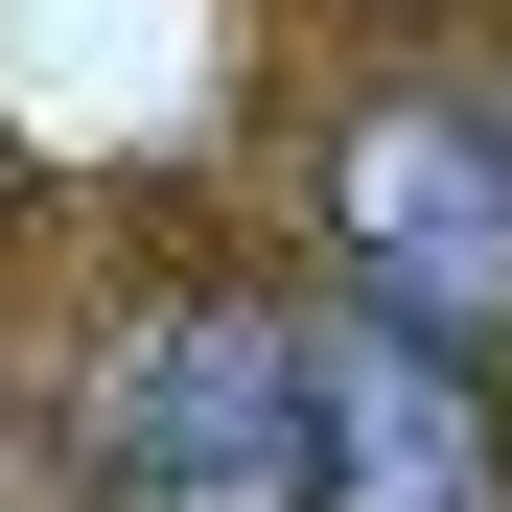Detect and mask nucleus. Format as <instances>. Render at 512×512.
Instances as JSON below:
<instances>
[{"mask_svg": "<svg viewBox=\"0 0 512 512\" xmlns=\"http://www.w3.org/2000/svg\"><path fill=\"white\" fill-rule=\"evenodd\" d=\"M94 489H117V512H326L303 326H280V303H163L140 350L94 373Z\"/></svg>", "mask_w": 512, "mask_h": 512, "instance_id": "1", "label": "nucleus"}, {"mask_svg": "<svg viewBox=\"0 0 512 512\" xmlns=\"http://www.w3.org/2000/svg\"><path fill=\"white\" fill-rule=\"evenodd\" d=\"M350 256H373V326H419V350L512 326V140L443 94L350 117Z\"/></svg>", "mask_w": 512, "mask_h": 512, "instance_id": "2", "label": "nucleus"}, {"mask_svg": "<svg viewBox=\"0 0 512 512\" xmlns=\"http://www.w3.org/2000/svg\"><path fill=\"white\" fill-rule=\"evenodd\" d=\"M303 443H326V512H512V443H489L466 350H419L373 303L303 326Z\"/></svg>", "mask_w": 512, "mask_h": 512, "instance_id": "3", "label": "nucleus"}, {"mask_svg": "<svg viewBox=\"0 0 512 512\" xmlns=\"http://www.w3.org/2000/svg\"><path fill=\"white\" fill-rule=\"evenodd\" d=\"M489 140H512V117H489Z\"/></svg>", "mask_w": 512, "mask_h": 512, "instance_id": "4", "label": "nucleus"}]
</instances>
